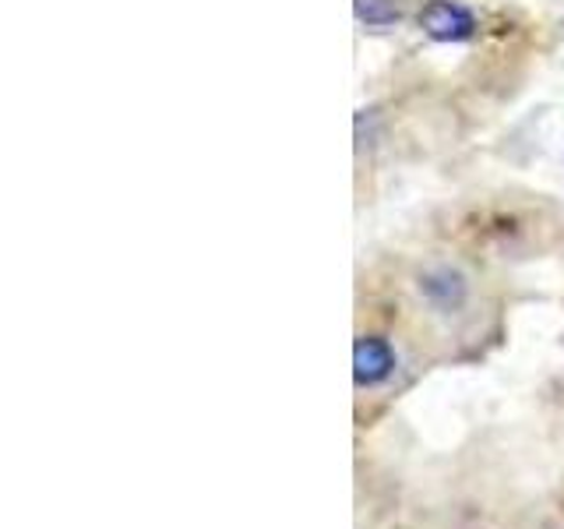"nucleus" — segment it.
<instances>
[{"instance_id":"obj_3","label":"nucleus","mask_w":564,"mask_h":529,"mask_svg":"<svg viewBox=\"0 0 564 529\" xmlns=\"http://www.w3.org/2000/svg\"><path fill=\"white\" fill-rule=\"evenodd\" d=\"M420 293L431 300L441 311H455L466 300V279L452 269H434L427 276H420Z\"/></svg>"},{"instance_id":"obj_2","label":"nucleus","mask_w":564,"mask_h":529,"mask_svg":"<svg viewBox=\"0 0 564 529\" xmlns=\"http://www.w3.org/2000/svg\"><path fill=\"white\" fill-rule=\"evenodd\" d=\"M395 370V349L381 335H360L357 346H352V381L360 388L381 385L392 378Z\"/></svg>"},{"instance_id":"obj_1","label":"nucleus","mask_w":564,"mask_h":529,"mask_svg":"<svg viewBox=\"0 0 564 529\" xmlns=\"http://www.w3.org/2000/svg\"><path fill=\"white\" fill-rule=\"evenodd\" d=\"M420 25L437 43H466L476 32V18L466 4H458V0H431V4L420 11Z\"/></svg>"},{"instance_id":"obj_4","label":"nucleus","mask_w":564,"mask_h":529,"mask_svg":"<svg viewBox=\"0 0 564 529\" xmlns=\"http://www.w3.org/2000/svg\"><path fill=\"white\" fill-rule=\"evenodd\" d=\"M352 14H357L360 22L370 29H388L402 18L395 0H352Z\"/></svg>"}]
</instances>
